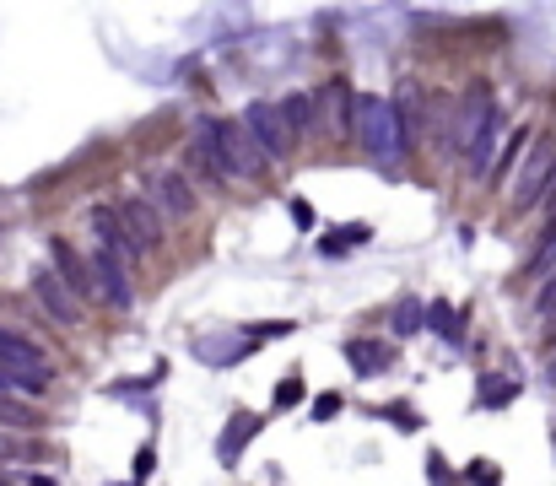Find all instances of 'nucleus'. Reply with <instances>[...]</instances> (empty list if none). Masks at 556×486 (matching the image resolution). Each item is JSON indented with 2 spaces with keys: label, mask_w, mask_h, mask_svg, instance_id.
<instances>
[{
  "label": "nucleus",
  "mask_w": 556,
  "mask_h": 486,
  "mask_svg": "<svg viewBox=\"0 0 556 486\" xmlns=\"http://www.w3.org/2000/svg\"><path fill=\"white\" fill-rule=\"evenodd\" d=\"M497 114L492 92L487 87H470L465 92V103H459V120H454V135H459V146H465V163L476 168V174H492V141H497Z\"/></svg>",
  "instance_id": "nucleus-1"
},
{
  "label": "nucleus",
  "mask_w": 556,
  "mask_h": 486,
  "mask_svg": "<svg viewBox=\"0 0 556 486\" xmlns=\"http://www.w3.org/2000/svg\"><path fill=\"white\" fill-rule=\"evenodd\" d=\"M351 130H357V141L368 146L378 163H400L405 146H411V135H405V124H400L389 98H357V124Z\"/></svg>",
  "instance_id": "nucleus-2"
},
{
  "label": "nucleus",
  "mask_w": 556,
  "mask_h": 486,
  "mask_svg": "<svg viewBox=\"0 0 556 486\" xmlns=\"http://www.w3.org/2000/svg\"><path fill=\"white\" fill-rule=\"evenodd\" d=\"M556 179V146L551 141H535L530 152H524V168H519V179H513V206H535Z\"/></svg>",
  "instance_id": "nucleus-3"
},
{
  "label": "nucleus",
  "mask_w": 556,
  "mask_h": 486,
  "mask_svg": "<svg viewBox=\"0 0 556 486\" xmlns=\"http://www.w3.org/2000/svg\"><path fill=\"white\" fill-rule=\"evenodd\" d=\"M244 130L259 141L265 163H276V157H287V152H292V130H287V120H281V109H276V103H248V109H244Z\"/></svg>",
  "instance_id": "nucleus-4"
},
{
  "label": "nucleus",
  "mask_w": 556,
  "mask_h": 486,
  "mask_svg": "<svg viewBox=\"0 0 556 486\" xmlns=\"http://www.w3.org/2000/svg\"><path fill=\"white\" fill-rule=\"evenodd\" d=\"M120 227H124V238H130V248L135 254H152L157 243H163V217H157V206L152 200H120Z\"/></svg>",
  "instance_id": "nucleus-5"
},
{
  "label": "nucleus",
  "mask_w": 556,
  "mask_h": 486,
  "mask_svg": "<svg viewBox=\"0 0 556 486\" xmlns=\"http://www.w3.org/2000/svg\"><path fill=\"white\" fill-rule=\"evenodd\" d=\"M92 281H98V292H103V303H109V308H130V303H135V292H130V276H124V259H120V254L92 248Z\"/></svg>",
  "instance_id": "nucleus-6"
},
{
  "label": "nucleus",
  "mask_w": 556,
  "mask_h": 486,
  "mask_svg": "<svg viewBox=\"0 0 556 486\" xmlns=\"http://www.w3.org/2000/svg\"><path fill=\"white\" fill-rule=\"evenodd\" d=\"M33 298H38V308H44L49 319H60V324H81V303H76V292L65 287L55 270H38V276H33Z\"/></svg>",
  "instance_id": "nucleus-7"
},
{
  "label": "nucleus",
  "mask_w": 556,
  "mask_h": 486,
  "mask_svg": "<svg viewBox=\"0 0 556 486\" xmlns=\"http://www.w3.org/2000/svg\"><path fill=\"white\" fill-rule=\"evenodd\" d=\"M49 254H55V276H60V281L70 287V292H76V298H92V292H98V281H92V265H87V259H81V254H76V248H70L65 238L49 243Z\"/></svg>",
  "instance_id": "nucleus-8"
},
{
  "label": "nucleus",
  "mask_w": 556,
  "mask_h": 486,
  "mask_svg": "<svg viewBox=\"0 0 556 486\" xmlns=\"http://www.w3.org/2000/svg\"><path fill=\"white\" fill-rule=\"evenodd\" d=\"M152 195H157V206H163V217H189L194 211V189L179 168H163L157 179H152Z\"/></svg>",
  "instance_id": "nucleus-9"
},
{
  "label": "nucleus",
  "mask_w": 556,
  "mask_h": 486,
  "mask_svg": "<svg viewBox=\"0 0 556 486\" xmlns=\"http://www.w3.org/2000/svg\"><path fill=\"white\" fill-rule=\"evenodd\" d=\"M248 352H254L248 335H200V341H194V357L211 363V367H233V363H244Z\"/></svg>",
  "instance_id": "nucleus-10"
},
{
  "label": "nucleus",
  "mask_w": 556,
  "mask_h": 486,
  "mask_svg": "<svg viewBox=\"0 0 556 486\" xmlns=\"http://www.w3.org/2000/svg\"><path fill=\"white\" fill-rule=\"evenodd\" d=\"M254 432H259V417H254V411H233L227 427H222V438H216V460H222V465H238V454L248 449Z\"/></svg>",
  "instance_id": "nucleus-11"
},
{
  "label": "nucleus",
  "mask_w": 556,
  "mask_h": 486,
  "mask_svg": "<svg viewBox=\"0 0 556 486\" xmlns=\"http://www.w3.org/2000/svg\"><path fill=\"white\" fill-rule=\"evenodd\" d=\"M346 363H351V373H362V378H378V373L394 367V346L389 341H346Z\"/></svg>",
  "instance_id": "nucleus-12"
},
{
  "label": "nucleus",
  "mask_w": 556,
  "mask_h": 486,
  "mask_svg": "<svg viewBox=\"0 0 556 486\" xmlns=\"http://www.w3.org/2000/svg\"><path fill=\"white\" fill-rule=\"evenodd\" d=\"M0 367H11V373H44V367H49V357H44L33 341L11 335V330L0 324Z\"/></svg>",
  "instance_id": "nucleus-13"
},
{
  "label": "nucleus",
  "mask_w": 556,
  "mask_h": 486,
  "mask_svg": "<svg viewBox=\"0 0 556 486\" xmlns=\"http://www.w3.org/2000/svg\"><path fill=\"white\" fill-rule=\"evenodd\" d=\"M87 222H92V233H98V248H109V254H120V259H130V254H135V248H130V238H124V227H120V211H109V206H98V211H92V217H87Z\"/></svg>",
  "instance_id": "nucleus-14"
},
{
  "label": "nucleus",
  "mask_w": 556,
  "mask_h": 486,
  "mask_svg": "<svg viewBox=\"0 0 556 486\" xmlns=\"http://www.w3.org/2000/svg\"><path fill=\"white\" fill-rule=\"evenodd\" d=\"M427 330H437L448 346H459V341H465V319H459V308L443 303V298H437V303H427Z\"/></svg>",
  "instance_id": "nucleus-15"
},
{
  "label": "nucleus",
  "mask_w": 556,
  "mask_h": 486,
  "mask_svg": "<svg viewBox=\"0 0 556 486\" xmlns=\"http://www.w3.org/2000/svg\"><path fill=\"white\" fill-rule=\"evenodd\" d=\"M394 114H400V124H405V135L422 130L427 114H422V87H416V81H400V87H394Z\"/></svg>",
  "instance_id": "nucleus-16"
},
{
  "label": "nucleus",
  "mask_w": 556,
  "mask_h": 486,
  "mask_svg": "<svg viewBox=\"0 0 556 486\" xmlns=\"http://www.w3.org/2000/svg\"><path fill=\"white\" fill-rule=\"evenodd\" d=\"M368 238H372V227H368V222H351V227H330L319 248H324L330 259H341V254H351V248H362V243H368Z\"/></svg>",
  "instance_id": "nucleus-17"
},
{
  "label": "nucleus",
  "mask_w": 556,
  "mask_h": 486,
  "mask_svg": "<svg viewBox=\"0 0 556 486\" xmlns=\"http://www.w3.org/2000/svg\"><path fill=\"white\" fill-rule=\"evenodd\" d=\"M389 324H394V335H400V341H405V335H422V330H427V308L416 303V298H400L394 313H389Z\"/></svg>",
  "instance_id": "nucleus-18"
},
{
  "label": "nucleus",
  "mask_w": 556,
  "mask_h": 486,
  "mask_svg": "<svg viewBox=\"0 0 556 486\" xmlns=\"http://www.w3.org/2000/svg\"><path fill=\"white\" fill-rule=\"evenodd\" d=\"M313 114H319V98H313V92H292V98L281 103L287 130H313Z\"/></svg>",
  "instance_id": "nucleus-19"
},
{
  "label": "nucleus",
  "mask_w": 556,
  "mask_h": 486,
  "mask_svg": "<svg viewBox=\"0 0 556 486\" xmlns=\"http://www.w3.org/2000/svg\"><path fill=\"white\" fill-rule=\"evenodd\" d=\"M33 422H38V411H33L27 400H16V395H0V427H16V432H22V427H33Z\"/></svg>",
  "instance_id": "nucleus-20"
},
{
  "label": "nucleus",
  "mask_w": 556,
  "mask_h": 486,
  "mask_svg": "<svg viewBox=\"0 0 556 486\" xmlns=\"http://www.w3.org/2000/svg\"><path fill=\"white\" fill-rule=\"evenodd\" d=\"M389 427H400V432H422V417H416V406H405V400H394V406H383L378 411Z\"/></svg>",
  "instance_id": "nucleus-21"
},
{
  "label": "nucleus",
  "mask_w": 556,
  "mask_h": 486,
  "mask_svg": "<svg viewBox=\"0 0 556 486\" xmlns=\"http://www.w3.org/2000/svg\"><path fill=\"white\" fill-rule=\"evenodd\" d=\"M292 330H298L292 319H265V324H248L244 335H248V341H254V346H259V341H287Z\"/></svg>",
  "instance_id": "nucleus-22"
},
{
  "label": "nucleus",
  "mask_w": 556,
  "mask_h": 486,
  "mask_svg": "<svg viewBox=\"0 0 556 486\" xmlns=\"http://www.w3.org/2000/svg\"><path fill=\"white\" fill-rule=\"evenodd\" d=\"M513 395H519L513 378H487V384H481V406H508Z\"/></svg>",
  "instance_id": "nucleus-23"
},
{
  "label": "nucleus",
  "mask_w": 556,
  "mask_h": 486,
  "mask_svg": "<svg viewBox=\"0 0 556 486\" xmlns=\"http://www.w3.org/2000/svg\"><path fill=\"white\" fill-rule=\"evenodd\" d=\"M535 313H540L546 324H556V270L546 276V287H540V298H535Z\"/></svg>",
  "instance_id": "nucleus-24"
},
{
  "label": "nucleus",
  "mask_w": 556,
  "mask_h": 486,
  "mask_svg": "<svg viewBox=\"0 0 556 486\" xmlns=\"http://www.w3.org/2000/svg\"><path fill=\"white\" fill-rule=\"evenodd\" d=\"M335 417H341V395H335V389H324V395L313 400V422H335Z\"/></svg>",
  "instance_id": "nucleus-25"
},
{
  "label": "nucleus",
  "mask_w": 556,
  "mask_h": 486,
  "mask_svg": "<svg viewBox=\"0 0 556 486\" xmlns=\"http://www.w3.org/2000/svg\"><path fill=\"white\" fill-rule=\"evenodd\" d=\"M551 270H556V233L546 238V248L530 259V276H551Z\"/></svg>",
  "instance_id": "nucleus-26"
},
{
  "label": "nucleus",
  "mask_w": 556,
  "mask_h": 486,
  "mask_svg": "<svg viewBox=\"0 0 556 486\" xmlns=\"http://www.w3.org/2000/svg\"><path fill=\"white\" fill-rule=\"evenodd\" d=\"M298 400H303V378H281V384H276V406L287 411V406H298Z\"/></svg>",
  "instance_id": "nucleus-27"
},
{
  "label": "nucleus",
  "mask_w": 556,
  "mask_h": 486,
  "mask_svg": "<svg viewBox=\"0 0 556 486\" xmlns=\"http://www.w3.org/2000/svg\"><path fill=\"white\" fill-rule=\"evenodd\" d=\"M152 470H157V454H152V449H141V454H135V470H130V476H135V486L146 481Z\"/></svg>",
  "instance_id": "nucleus-28"
},
{
  "label": "nucleus",
  "mask_w": 556,
  "mask_h": 486,
  "mask_svg": "<svg viewBox=\"0 0 556 486\" xmlns=\"http://www.w3.org/2000/svg\"><path fill=\"white\" fill-rule=\"evenodd\" d=\"M427 481H433V486H448V481H454V470L443 465V454H433V460H427Z\"/></svg>",
  "instance_id": "nucleus-29"
},
{
  "label": "nucleus",
  "mask_w": 556,
  "mask_h": 486,
  "mask_svg": "<svg viewBox=\"0 0 556 486\" xmlns=\"http://www.w3.org/2000/svg\"><path fill=\"white\" fill-rule=\"evenodd\" d=\"M292 222H298V227H313V206L309 200H292Z\"/></svg>",
  "instance_id": "nucleus-30"
},
{
  "label": "nucleus",
  "mask_w": 556,
  "mask_h": 486,
  "mask_svg": "<svg viewBox=\"0 0 556 486\" xmlns=\"http://www.w3.org/2000/svg\"><path fill=\"white\" fill-rule=\"evenodd\" d=\"M16 454H22V449H16V438H11V432H0V460H16Z\"/></svg>",
  "instance_id": "nucleus-31"
},
{
  "label": "nucleus",
  "mask_w": 556,
  "mask_h": 486,
  "mask_svg": "<svg viewBox=\"0 0 556 486\" xmlns=\"http://www.w3.org/2000/svg\"><path fill=\"white\" fill-rule=\"evenodd\" d=\"M27 486H55L49 476H27Z\"/></svg>",
  "instance_id": "nucleus-32"
},
{
  "label": "nucleus",
  "mask_w": 556,
  "mask_h": 486,
  "mask_svg": "<svg viewBox=\"0 0 556 486\" xmlns=\"http://www.w3.org/2000/svg\"><path fill=\"white\" fill-rule=\"evenodd\" d=\"M546 378H551V389H556V357H551V367H546Z\"/></svg>",
  "instance_id": "nucleus-33"
},
{
  "label": "nucleus",
  "mask_w": 556,
  "mask_h": 486,
  "mask_svg": "<svg viewBox=\"0 0 556 486\" xmlns=\"http://www.w3.org/2000/svg\"><path fill=\"white\" fill-rule=\"evenodd\" d=\"M0 486H11V481H5V476H0Z\"/></svg>",
  "instance_id": "nucleus-34"
},
{
  "label": "nucleus",
  "mask_w": 556,
  "mask_h": 486,
  "mask_svg": "<svg viewBox=\"0 0 556 486\" xmlns=\"http://www.w3.org/2000/svg\"><path fill=\"white\" fill-rule=\"evenodd\" d=\"M114 486H124V481H114ZM130 486H135V481H130Z\"/></svg>",
  "instance_id": "nucleus-35"
}]
</instances>
